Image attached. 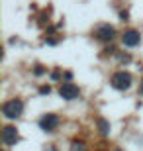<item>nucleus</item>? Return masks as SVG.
I'll use <instances>...</instances> for the list:
<instances>
[{
    "label": "nucleus",
    "mask_w": 143,
    "mask_h": 151,
    "mask_svg": "<svg viewBox=\"0 0 143 151\" xmlns=\"http://www.w3.org/2000/svg\"><path fill=\"white\" fill-rule=\"evenodd\" d=\"M22 110H24V104L20 98H12V100H8L2 106V114H4L6 118H10V120H14V118H20L22 116Z\"/></svg>",
    "instance_id": "obj_1"
},
{
    "label": "nucleus",
    "mask_w": 143,
    "mask_h": 151,
    "mask_svg": "<svg viewBox=\"0 0 143 151\" xmlns=\"http://www.w3.org/2000/svg\"><path fill=\"white\" fill-rule=\"evenodd\" d=\"M110 83H112V86H114V88H120V90L129 88V84H132V75L126 73V71L114 73V75H112V78H110Z\"/></svg>",
    "instance_id": "obj_2"
},
{
    "label": "nucleus",
    "mask_w": 143,
    "mask_h": 151,
    "mask_svg": "<svg viewBox=\"0 0 143 151\" xmlns=\"http://www.w3.org/2000/svg\"><path fill=\"white\" fill-rule=\"evenodd\" d=\"M16 139H18V132H16V128H12V126L4 128V132H2V141H4L6 145H12V143H16Z\"/></svg>",
    "instance_id": "obj_7"
},
{
    "label": "nucleus",
    "mask_w": 143,
    "mask_h": 151,
    "mask_svg": "<svg viewBox=\"0 0 143 151\" xmlns=\"http://www.w3.org/2000/svg\"><path fill=\"white\" fill-rule=\"evenodd\" d=\"M39 126H41V129H45V132H53V129H57V126H59V118H57L55 114H47V116H43L39 120Z\"/></svg>",
    "instance_id": "obj_4"
},
{
    "label": "nucleus",
    "mask_w": 143,
    "mask_h": 151,
    "mask_svg": "<svg viewBox=\"0 0 143 151\" xmlns=\"http://www.w3.org/2000/svg\"><path fill=\"white\" fill-rule=\"evenodd\" d=\"M59 94L65 98V100H75V98H78V86L77 84H73V83H63L61 84V88H59Z\"/></svg>",
    "instance_id": "obj_3"
},
{
    "label": "nucleus",
    "mask_w": 143,
    "mask_h": 151,
    "mask_svg": "<svg viewBox=\"0 0 143 151\" xmlns=\"http://www.w3.org/2000/svg\"><path fill=\"white\" fill-rule=\"evenodd\" d=\"M116 32L112 26H100L98 29H96V37L102 39V41H110V39H114Z\"/></svg>",
    "instance_id": "obj_6"
},
{
    "label": "nucleus",
    "mask_w": 143,
    "mask_h": 151,
    "mask_svg": "<svg viewBox=\"0 0 143 151\" xmlns=\"http://www.w3.org/2000/svg\"><path fill=\"white\" fill-rule=\"evenodd\" d=\"M139 34L135 32V29H127V32H124V35H121V41H124V45H127V47H135V45L139 43Z\"/></svg>",
    "instance_id": "obj_5"
},
{
    "label": "nucleus",
    "mask_w": 143,
    "mask_h": 151,
    "mask_svg": "<svg viewBox=\"0 0 143 151\" xmlns=\"http://www.w3.org/2000/svg\"><path fill=\"white\" fill-rule=\"evenodd\" d=\"M141 92H143V84H141Z\"/></svg>",
    "instance_id": "obj_8"
}]
</instances>
